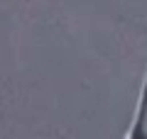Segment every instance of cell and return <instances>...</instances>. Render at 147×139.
Wrapping results in <instances>:
<instances>
[{
	"label": "cell",
	"instance_id": "6da1fadb",
	"mask_svg": "<svg viewBox=\"0 0 147 139\" xmlns=\"http://www.w3.org/2000/svg\"><path fill=\"white\" fill-rule=\"evenodd\" d=\"M123 139H147V68H145V76H142L137 103H135V110H132V117L127 122Z\"/></svg>",
	"mask_w": 147,
	"mask_h": 139
}]
</instances>
